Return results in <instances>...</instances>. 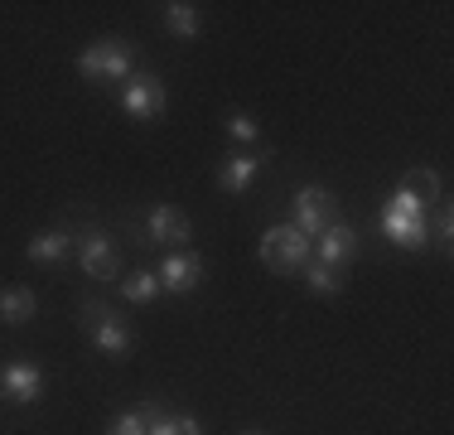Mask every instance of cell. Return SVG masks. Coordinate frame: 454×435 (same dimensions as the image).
Returning a JSON list of instances; mask_svg holds the SVG:
<instances>
[{"label":"cell","mask_w":454,"mask_h":435,"mask_svg":"<svg viewBox=\"0 0 454 435\" xmlns=\"http://www.w3.org/2000/svg\"><path fill=\"white\" fill-rule=\"evenodd\" d=\"M78 73L88 83H112V87H121L126 78L136 73V49L126 39H97L82 49V59H78Z\"/></svg>","instance_id":"cell-1"},{"label":"cell","mask_w":454,"mask_h":435,"mask_svg":"<svg viewBox=\"0 0 454 435\" xmlns=\"http://www.w3.org/2000/svg\"><path fill=\"white\" fill-rule=\"evenodd\" d=\"M309 252H315V242H309L300 227H290V223L266 227V233H262V247H256L262 266H271L276 276H295V271H305Z\"/></svg>","instance_id":"cell-2"},{"label":"cell","mask_w":454,"mask_h":435,"mask_svg":"<svg viewBox=\"0 0 454 435\" xmlns=\"http://www.w3.org/2000/svg\"><path fill=\"white\" fill-rule=\"evenodd\" d=\"M290 209H295V223H290V227H300L309 242H315L324 227L339 223V199H333L324 184H300V189L290 194Z\"/></svg>","instance_id":"cell-3"},{"label":"cell","mask_w":454,"mask_h":435,"mask_svg":"<svg viewBox=\"0 0 454 435\" xmlns=\"http://www.w3.org/2000/svg\"><path fill=\"white\" fill-rule=\"evenodd\" d=\"M78 266L92 281H112L121 271V247H116V237L106 227H82L78 233Z\"/></svg>","instance_id":"cell-4"},{"label":"cell","mask_w":454,"mask_h":435,"mask_svg":"<svg viewBox=\"0 0 454 435\" xmlns=\"http://www.w3.org/2000/svg\"><path fill=\"white\" fill-rule=\"evenodd\" d=\"M78 314H88V329H92V344L102 348L106 358H126L136 348L131 329H126L121 320H116L112 310H106L102 300H78Z\"/></svg>","instance_id":"cell-5"},{"label":"cell","mask_w":454,"mask_h":435,"mask_svg":"<svg viewBox=\"0 0 454 435\" xmlns=\"http://www.w3.org/2000/svg\"><path fill=\"white\" fill-rule=\"evenodd\" d=\"M116 92H121V107L136 116V122H150V116L165 112V83H160L155 73H131Z\"/></svg>","instance_id":"cell-6"},{"label":"cell","mask_w":454,"mask_h":435,"mask_svg":"<svg viewBox=\"0 0 454 435\" xmlns=\"http://www.w3.org/2000/svg\"><path fill=\"white\" fill-rule=\"evenodd\" d=\"M160 290H169V296H193V290L203 286V276H208V266H203V257H189V252H175L160 261Z\"/></svg>","instance_id":"cell-7"},{"label":"cell","mask_w":454,"mask_h":435,"mask_svg":"<svg viewBox=\"0 0 454 435\" xmlns=\"http://www.w3.org/2000/svg\"><path fill=\"white\" fill-rule=\"evenodd\" d=\"M0 397L15 401V407H35L44 397V373L35 363H5L0 368Z\"/></svg>","instance_id":"cell-8"},{"label":"cell","mask_w":454,"mask_h":435,"mask_svg":"<svg viewBox=\"0 0 454 435\" xmlns=\"http://www.w3.org/2000/svg\"><path fill=\"white\" fill-rule=\"evenodd\" d=\"M145 242H155V247H184V242H193V223L175 209V203H155V213L145 218Z\"/></svg>","instance_id":"cell-9"},{"label":"cell","mask_w":454,"mask_h":435,"mask_svg":"<svg viewBox=\"0 0 454 435\" xmlns=\"http://www.w3.org/2000/svg\"><path fill=\"white\" fill-rule=\"evenodd\" d=\"M358 227L353 223H333L324 227V233L315 237V261H324V266H343V261L358 257Z\"/></svg>","instance_id":"cell-10"},{"label":"cell","mask_w":454,"mask_h":435,"mask_svg":"<svg viewBox=\"0 0 454 435\" xmlns=\"http://www.w3.org/2000/svg\"><path fill=\"white\" fill-rule=\"evenodd\" d=\"M78 252V233H68V227H49V233H35L29 237V247H25V257L29 261H63V257H73Z\"/></svg>","instance_id":"cell-11"},{"label":"cell","mask_w":454,"mask_h":435,"mask_svg":"<svg viewBox=\"0 0 454 435\" xmlns=\"http://www.w3.org/2000/svg\"><path fill=\"white\" fill-rule=\"evenodd\" d=\"M382 237L396 247H406V252H420V247H430V223L426 218H396V213H382Z\"/></svg>","instance_id":"cell-12"},{"label":"cell","mask_w":454,"mask_h":435,"mask_svg":"<svg viewBox=\"0 0 454 435\" xmlns=\"http://www.w3.org/2000/svg\"><path fill=\"white\" fill-rule=\"evenodd\" d=\"M262 165H266V150H262V155H227L223 165H218V189L247 194V184L262 174Z\"/></svg>","instance_id":"cell-13"},{"label":"cell","mask_w":454,"mask_h":435,"mask_svg":"<svg viewBox=\"0 0 454 435\" xmlns=\"http://www.w3.org/2000/svg\"><path fill=\"white\" fill-rule=\"evenodd\" d=\"M39 314V296L29 286H5L0 290V324H29Z\"/></svg>","instance_id":"cell-14"},{"label":"cell","mask_w":454,"mask_h":435,"mask_svg":"<svg viewBox=\"0 0 454 435\" xmlns=\"http://www.w3.org/2000/svg\"><path fill=\"white\" fill-rule=\"evenodd\" d=\"M165 25H169V35H179V39H199L203 15H199V5H189V0H169V5H165Z\"/></svg>","instance_id":"cell-15"},{"label":"cell","mask_w":454,"mask_h":435,"mask_svg":"<svg viewBox=\"0 0 454 435\" xmlns=\"http://www.w3.org/2000/svg\"><path fill=\"white\" fill-rule=\"evenodd\" d=\"M402 189L416 194V199L426 203V213H430V209L440 203V174H435V170H411L406 179H402Z\"/></svg>","instance_id":"cell-16"},{"label":"cell","mask_w":454,"mask_h":435,"mask_svg":"<svg viewBox=\"0 0 454 435\" xmlns=\"http://www.w3.org/2000/svg\"><path fill=\"white\" fill-rule=\"evenodd\" d=\"M160 411V401H140L136 411H126V416H116L112 426H106V435H145L150 431V416Z\"/></svg>","instance_id":"cell-17"},{"label":"cell","mask_w":454,"mask_h":435,"mask_svg":"<svg viewBox=\"0 0 454 435\" xmlns=\"http://www.w3.org/2000/svg\"><path fill=\"white\" fill-rule=\"evenodd\" d=\"M121 296L131 304H150L160 296V276H155V271H131V276L121 281Z\"/></svg>","instance_id":"cell-18"},{"label":"cell","mask_w":454,"mask_h":435,"mask_svg":"<svg viewBox=\"0 0 454 435\" xmlns=\"http://www.w3.org/2000/svg\"><path fill=\"white\" fill-rule=\"evenodd\" d=\"M300 276H305V286L315 290V296H339V290H343L339 271L324 266V261H305V271H300Z\"/></svg>","instance_id":"cell-19"},{"label":"cell","mask_w":454,"mask_h":435,"mask_svg":"<svg viewBox=\"0 0 454 435\" xmlns=\"http://www.w3.org/2000/svg\"><path fill=\"white\" fill-rule=\"evenodd\" d=\"M227 136H232V140H247V146H252V140L262 136V126H256L247 112H227Z\"/></svg>","instance_id":"cell-20"},{"label":"cell","mask_w":454,"mask_h":435,"mask_svg":"<svg viewBox=\"0 0 454 435\" xmlns=\"http://www.w3.org/2000/svg\"><path fill=\"white\" fill-rule=\"evenodd\" d=\"M430 242L435 247H445L450 252V242H454V223H450V209L440 203V213H435V227H430Z\"/></svg>","instance_id":"cell-21"},{"label":"cell","mask_w":454,"mask_h":435,"mask_svg":"<svg viewBox=\"0 0 454 435\" xmlns=\"http://www.w3.org/2000/svg\"><path fill=\"white\" fill-rule=\"evenodd\" d=\"M175 421H179V435H203V426L193 416H175Z\"/></svg>","instance_id":"cell-22"},{"label":"cell","mask_w":454,"mask_h":435,"mask_svg":"<svg viewBox=\"0 0 454 435\" xmlns=\"http://www.w3.org/2000/svg\"><path fill=\"white\" fill-rule=\"evenodd\" d=\"M247 435H262V431H247Z\"/></svg>","instance_id":"cell-23"}]
</instances>
